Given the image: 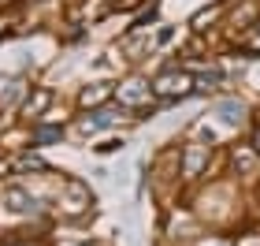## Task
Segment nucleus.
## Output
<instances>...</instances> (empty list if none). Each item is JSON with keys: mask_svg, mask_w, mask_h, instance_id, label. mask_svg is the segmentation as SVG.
Wrapping results in <instances>:
<instances>
[{"mask_svg": "<svg viewBox=\"0 0 260 246\" xmlns=\"http://www.w3.org/2000/svg\"><path fill=\"white\" fill-rule=\"evenodd\" d=\"M216 112H219L227 123H242V112H245V108H242L238 101H219V108H216Z\"/></svg>", "mask_w": 260, "mask_h": 246, "instance_id": "4", "label": "nucleus"}, {"mask_svg": "<svg viewBox=\"0 0 260 246\" xmlns=\"http://www.w3.org/2000/svg\"><path fill=\"white\" fill-rule=\"evenodd\" d=\"M152 97V86H145V82H138V78H130L126 86L119 90V101L130 104V108H141V104H149Z\"/></svg>", "mask_w": 260, "mask_h": 246, "instance_id": "2", "label": "nucleus"}, {"mask_svg": "<svg viewBox=\"0 0 260 246\" xmlns=\"http://www.w3.org/2000/svg\"><path fill=\"white\" fill-rule=\"evenodd\" d=\"M256 15H260V8H256V4H245L242 11H234V26H238V30H245V22H253Z\"/></svg>", "mask_w": 260, "mask_h": 246, "instance_id": "5", "label": "nucleus"}, {"mask_svg": "<svg viewBox=\"0 0 260 246\" xmlns=\"http://www.w3.org/2000/svg\"><path fill=\"white\" fill-rule=\"evenodd\" d=\"M205 164H208V146H186V168H182L186 179L201 175V168H205Z\"/></svg>", "mask_w": 260, "mask_h": 246, "instance_id": "3", "label": "nucleus"}, {"mask_svg": "<svg viewBox=\"0 0 260 246\" xmlns=\"http://www.w3.org/2000/svg\"><path fill=\"white\" fill-rule=\"evenodd\" d=\"M193 75L190 71H164L156 82H152V93L156 97H168V101H175V97H186V93L193 90Z\"/></svg>", "mask_w": 260, "mask_h": 246, "instance_id": "1", "label": "nucleus"}, {"mask_svg": "<svg viewBox=\"0 0 260 246\" xmlns=\"http://www.w3.org/2000/svg\"><path fill=\"white\" fill-rule=\"evenodd\" d=\"M108 86H97V90H86V93H82V104H97V101H104V97H108Z\"/></svg>", "mask_w": 260, "mask_h": 246, "instance_id": "6", "label": "nucleus"}, {"mask_svg": "<svg viewBox=\"0 0 260 246\" xmlns=\"http://www.w3.org/2000/svg\"><path fill=\"white\" fill-rule=\"evenodd\" d=\"M253 49H260V34H256V38H253Z\"/></svg>", "mask_w": 260, "mask_h": 246, "instance_id": "8", "label": "nucleus"}, {"mask_svg": "<svg viewBox=\"0 0 260 246\" xmlns=\"http://www.w3.org/2000/svg\"><path fill=\"white\" fill-rule=\"evenodd\" d=\"M212 246H227V242H212Z\"/></svg>", "mask_w": 260, "mask_h": 246, "instance_id": "9", "label": "nucleus"}, {"mask_svg": "<svg viewBox=\"0 0 260 246\" xmlns=\"http://www.w3.org/2000/svg\"><path fill=\"white\" fill-rule=\"evenodd\" d=\"M253 146H256V157H260V127H256V134H253Z\"/></svg>", "mask_w": 260, "mask_h": 246, "instance_id": "7", "label": "nucleus"}]
</instances>
